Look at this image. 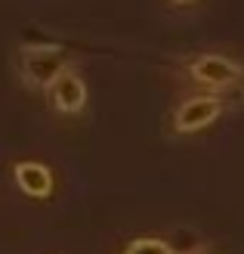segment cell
<instances>
[{
    "label": "cell",
    "instance_id": "1",
    "mask_svg": "<svg viewBox=\"0 0 244 254\" xmlns=\"http://www.w3.org/2000/svg\"><path fill=\"white\" fill-rule=\"evenodd\" d=\"M68 68V53L59 44H25L19 47V74L34 90H47Z\"/></svg>",
    "mask_w": 244,
    "mask_h": 254
},
{
    "label": "cell",
    "instance_id": "2",
    "mask_svg": "<svg viewBox=\"0 0 244 254\" xmlns=\"http://www.w3.org/2000/svg\"><path fill=\"white\" fill-rule=\"evenodd\" d=\"M186 71H189V78L195 84L216 87V90H223V87H235L244 78V65H238L235 59L216 56V53H201L195 59H189Z\"/></svg>",
    "mask_w": 244,
    "mask_h": 254
},
{
    "label": "cell",
    "instance_id": "3",
    "mask_svg": "<svg viewBox=\"0 0 244 254\" xmlns=\"http://www.w3.org/2000/svg\"><path fill=\"white\" fill-rule=\"evenodd\" d=\"M223 109H226V103L220 96H192L173 112V130L176 133H198L220 118Z\"/></svg>",
    "mask_w": 244,
    "mask_h": 254
},
{
    "label": "cell",
    "instance_id": "4",
    "mask_svg": "<svg viewBox=\"0 0 244 254\" xmlns=\"http://www.w3.org/2000/svg\"><path fill=\"white\" fill-rule=\"evenodd\" d=\"M47 96H49V106L62 115H78L87 106V84L78 71L65 68L59 78L47 87Z\"/></svg>",
    "mask_w": 244,
    "mask_h": 254
},
{
    "label": "cell",
    "instance_id": "5",
    "mask_svg": "<svg viewBox=\"0 0 244 254\" xmlns=\"http://www.w3.org/2000/svg\"><path fill=\"white\" fill-rule=\"evenodd\" d=\"M12 177H16V186L25 195H31V198H49L53 195V174H49V168L41 161H19L16 168H12Z\"/></svg>",
    "mask_w": 244,
    "mask_h": 254
},
{
    "label": "cell",
    "instance_id": "6",
    "mask_svg": "<svg viewBox=\"0 0 244 254\" xmlns=\"http://www.w3.org/2000/svg\"><path fill=\"white\" fill-rule=\"evenodd\" d=\"M121 254H173L164 239H133Z\"/></svg>",
    "mask_w": 244,
    "mask_h": 254
},
{
    "label": "cell",
    "instance_id": "7",
    "mask_svg": "<svg viewBox=\"0 0 244 254\" xmlns=\"http://www.w3.org/2000/svg\"><path fill=\"white\" fill-rule=\"evenodd\" d=\"M183 254H213L207 245H195V248H189V251H183Z\"/></svg>",
    "mask_w": 244,
    "mask_h": 254
},
{
    "label": "cell",
    "instance_id": "8",
    "mask_svg": "<svg viewBox=\"0 0 244 254\" xmlns=\"http://www.w3.org/2000/svg\"><path fill=\"white\" fill-rule=\"evenodd\" d=\"M176 6H189V3H195V0H173Z\"/></svg>",
    "mask_w": 244,
    "mask_h": 254
}]
</instances>
